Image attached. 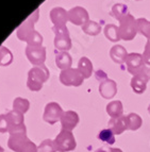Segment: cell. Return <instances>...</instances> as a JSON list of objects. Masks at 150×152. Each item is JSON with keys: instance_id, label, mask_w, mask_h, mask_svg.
I'll return each mask as SVG.
<instances>
[{"instance_id": "obj_1", "label": "cell", "mask_w": 150, "mask_h": 152, "mask_svg": "<svg viewBox=\"0 0 150 152\" xmlns=\"http://www.w3.org/2000/svg\"><path fill=\"white\" fill-rule=\"evenodd\" d=\"M40 10L36 9L30 16H29L16 30V35L23 42H27L28 45L31 46H42L43 36L34 30V23L38 19Z\"/></svg>"}, {"instance_id": "obj_2", "label": "cell", "mask_w": 150, "mask_h": 152, "mask_svg": "<svg viewBox=\"0 0 150 152\" xmlns=\"http://www.w3.org/2000/svg\"><path fill=\"white\" fill-rule=\"evenodd\" d=\"M119 36L124 41H132L138 34V19L134 16L128 14L126 17L119 20Z\"/></svg>"}, {"instance_id": "obj_3", "label": "cell", "mask_w": 150, "mask_h": 152, "mask_svg": "<svg viewBox=\"0 0 150 152\" xmlns=\"http://www.w3.org/2000/svg\"><path fill=\"white\" fill-rule=\"evenodd\" d=\"M52 31L54 32V47L56 50L67 52L71 48V39L69 31L66 26H53Z\"/></svg>"}, {"instance_id": "obj_4", "label": "cell", "mask_w": 150, "mask_h": 152, "mask_svg": "<svg viewBox=\"0 0 150 152\" xmlns=\"http://www.w3.org/2000/svg\"><path fill=\"white\" fill-rule=\"evenodd\" d=\"M49 77L48 69L44 65L36 66L29 71L28 86L32 91H38L42 87L43 82H45Z\"/></svg>"}, {"instance_id": "obj_5", "label": "cell", "mask_w": 150, "mask_h": 152, "mask_svg": "<svg viewBox=\"0 0 150 152\" xmlns=\"http://www.w3.org/2000/svg\"><path fill=\"white\" fill-rule=\"evenodd\" d=\"M83 76L79 71V69L68 68L62 70L60 75V81L67 86H80L83 83Z\"/></svg>"}, {"instance_id": "obj_6", "label": "cell", "mask_w": 150, "mask_h": 152, "mask_svg": "<svg viewBox=\"0 0 150 152\" xmlns=\"http://www.w3.org/2000/svg\"><path fill=\"white\" fill-rule=\"evenodd\" d=\"M26 56L33 65L41 66L46 60V48L42 46L27 45L26 47Z\"/></svg>"}, {"instance_id": "obj_7", "label": "cell", "mask_w": 150, "mask_h": 152, "mask_svg": "<svg viewBox=\"0 0 150 152\" xmlns=\"http://www.w3.org/2000/svg\"><path fill=\"white\" fill-rule=\"evenodd\" d=\"M56 149L61 152L71 151L76 148V140H75L74 135L71 134L69 131L63 130L61 134L56 137Z\"/></svg>"}, {"instance_id": "obj_8", "label": "cell", "mask_w": 150, "mask_h": 152, "mask_svg": "<svg viewBox=\"0 0 150 152\" xmlns=\"http://www.w3.org/2000/svg\"><path fill=\"white\" fill-rule=\"evenodd\" d=\"M126 64H127V69L130 74L135 76V75L142 72L146 64L144 63L143 60V56L140 53H132L128 54V58L126 60Z\"/></svg>"}, {"instance_id": "obj_9", "label": "cell", "mask_w": 150, "mask_h": 152, "mask_svg": "<svg viewBox=\"0 0 150 152\" xmlns=\"http://www.w3.org/2000/svg\"><path fill=\"white\" fill-rule=\"evenodd\" d=\"M68 20L76 26H83L89 20V12L82 7H75L68 11Z\"/></svg>"}, {"instance_id": "obj_10", "label": "cell", "mask_w": 150, "mask_h": 152, "mask_svg": "<svg viewBox=\"0 0 150 152\" xmlns=\"http://www.w3.org/2000/svg\"><path fill=\"white\" fill-rule=\"evenodd\" d=\"M149 80V77L146 74H144L143 71L133 76L132 79H131V87H132L133 91L136 93V94H144Z\"/></svg>"}, {"instance_id": "obj_11", "label": "cell", "mask_w": 150, "mask_h": 152, "mask_svg": "<svg viewBox=\"0 0 150 152\" xmlns=\"http://www.w3.org/2000/svg\"><path fill=\"white\" fill-rule=\"evenodd\" d=\"M99 93L104 99H112L117 93V84L114 80L107 79L100 82Z\"/></svg>"}, {"instance_id": "obj_12", "label": "cell", "mask_w": 150, "mask_h": 152, "mask_svg": "<svg viewBox=\"0 0 150 152\" xmlns=\"http://www.w3.org/2000/svg\"><path fill=\"white\" fill-rule=\"evenodd\" d=\"M50 19L54 26H66L68 12L63 8H53L50 11Z\"/></svg>"}, {"instance_id": "obj_13", "label": "cell", "mask_w": 150, "mask_h": 152, "mask_svg": "<svg viewBox=\"0 0 150 152\" xmlns=\"http://www.w3.org/2000/svg\"><path fill=\"white\" fill-rule=\"evenodd\" d=\"M108 124H109V129L112 130L115 135H120L126 130H128L127 116L122 115L118 118H111Z\"/></svg>"}, {"instance_id": "obj_14", "label": "cell", "mask_w": 150, "mask_h": 152, "mask_svg": "<svg viewBox=\"0 0 150 152\" xmlns=\"http://www.w3.org/2000/svg\"><path fill=\"white\" fill-rule=\"evenodd\" d=\"M110 56L117 64L125 63L128 58V52L126 48L121 45H114L110 50Z\"/></svg>"}, {"instance_id": "obj_15", "label": "cell", "mask_w": 150, "mask_h": 152, "mask_svg": "<svg viewBox=\"0 0 150 152\" xmlns=\"http://www.w3.org/2000/svg\"><path fill=\"white\" fill-rule=\"evenodd\" d=\"M79 122V117L75 112H66L65 114L62 116V126H63V130L66 131H70L77 126V124Z\"/></svg>"}, {"instance_id": "obj_16", "label": "cell", "mask_w": 150, "mask_h": 152, "mask_svg": "<svg viewBox=\"0 0 150 152\" xmlns=\"http://www.w3.org/2000/svg\"><path fill=\"white\" fill-rule=\"evenodd\" d=\"M78 69H79V71L81 72V75L83 76L84 79L89 78L93 74L92 62L89 61V58L83 56V58H80L79 63H78Z\"/></svg>"}, {"instance_id": "obj_17", "label": "cell", "mask_w": 150, "mask_h": 152, "mask_svg": "<svg viewBox=\"0 0 150 152\" xmlns=\"http://www.w3.org/2000/svg\"><path fill=\"white\" fill-rule=\"evenodd\" d=\"M107 113L111 116V118H118L122 116L124 107H122L121 101L115 100V101L110 102L107 105Z\"/></svg>"}, {"instance_id": "obj_18", "label": "cell", "mask_w": 150, "mask_h": 152, "mask_svg": "<svg viewBox=\"0 0 150 152\" xmlns=\"http://www.w3.org/2000/svg\"><path fill=\"white\" fill-rule=\"evenodd\" d=\"M56 63L59 68L65 70V69L70 68L72 58L68 52H60V53H56Z\"/></svg>"}, {"instance_id": "obj_19", "label": "cell", "mask_w": 150, "mask_h": 152, "mask_svg": "<svg viewBox=\"0 0 150 152\" xmlns=\"http://www.w3.org/2000/svg\"><path fill=\"white\" fill-rule=\"evenodd\" d=\"M104 35H105V37L109 39V41L111 42H118L120 41V36H119V29H118V27L115 25H113V23H109V25H107L105 27H104Z\"/></svg>"}, {"instance_id": "obj_20", "label": "cell", "mask_w": 150, "mask_h": 152, "mask_svg": "<svg viewBox=\"0 0 150 152\" xmlns=\"http://www.w3.org/2000/svg\"><path fill=\"white\" fill-rule=\"evenodd\" d=\"M127 124H128V130L131 131H136L138 130L143 124V120L140 115L135 113H130L127 115Z\"/></svg>"}, {"instance_id": "obj_21", "label": "cell", "mask_w": 150, "mask_h": 152, "mask_svg": "<svg viewBox=\"0 0 150 152\" xmlns=\"http://www.w3.org/2000/svg\"><path fill=\"white\" fill-rule=\"evenodd\" d=\"M82 31L86 33L87 35H98L101 32V26L94 20H89L85 25L82 26Z\"/></svg>"}, {"instance_id": "obj_22", "label": "cell", "mask_w": 150, "mask_h": 152, "mask_svg": "<svg viewBox=\"0 0 150 152\" xmlns=\"http://www.w3.org/2000/svg\"><path fill=\"white\" fill-rule=\"evenodd\" d=\"M130 14L129 13V9L126 4L124 3H116V4L113 5L112 8V15L116 18L117 20L119 21L120 19H122L124 17Z\"/></svg>"}, {"instance_id": "obj_23", "label": "cell", "mask_w": 150, "mask_h": 152, "mask_svg": "<svg viewBox=\"0 0 150 152\" xmlns=\"http://www.w3.org/2000/svg\"><path fill=\"white\" fill-rule=\"evenodd\" d=\"M138 31L145 36L150 42V21L146 18H138Z\"/></svg>"}, {"instance_id": "obj_24", "label": "cell", "mask_w": 150, "mask_h": 152, "mask_svg": "<svg viewBox=\"0 0 150 152\" xmlns=\"http://www.w3.org/2000/svg\"><path fill=\"white\" fill-rule=\"evenodd\" d=\"M98 138L101 142H105V144L113 145L115 142V134L113 133V131L111 129H103L99 132L98 134Z\"/></svg>"}, {"instance_id": "obj_25", "label": "cell", "mask_w": 150, "mask_h": 152, "mask_svg": "<svg viewBox=\"0 0 150 152\" xmlns=\"http://www.w3.org/2000/svg\"><path fill=\"white\" fill-rule=\"evenodd\" d=\"M13 61V54L4 46L0 47V65L7 66Z\"/></svg>"}, {"instance_id": "obj_26", "label": "cell", "mask_w": 150, "mask_h": 152, "mask_svg": "<svg viewBox=\"0 0 150 152\" xmlns=\"http://www.w3.org/2000/svg\"><path fill=\"white\" fill-rule=\"evenodd\" d=\"M143 60L146 65L150 66V42H147L144 49V53H143Z\"/></svg>"}, {"instance_id": "obj_27", "label": "cell", "mask_w": 150, "mask_h": 152, "mask_svg": "<svg viewBox=\"0 0 150 152\" xmlns=\"http://www.w3.org/2000/svg\"><path fill=\"white\" fill-rule=\"evenodd\" d=\"M96 78L98 79V80H100V82H102V81H104V80H107L108 77H107V74H105L104 71L97 70L96 71Z\"/></svg>"}, {"instance_id": "obj_28", "label": "cell", "mask_w": 150, "mask_h": 152, "mask_svg": "<svg viewBox=\"0 0 150 152\" xmlns=\"http://www.w3.org/2000/svg\"><path fill=\"white\" fill-rule=\"evenodd\" d=\"M143 72H144V74H146L150 78V66H149V67H148V66H145V67H144V69H143Z\"/></svg>"}, {"instance_id": "obj_29", "label": "cell", "mask_w": 150, "mask_h": 152, "mask_svg": "<svg viewBox=\"0 0 150 152\" xmlns=\"http://www.w3.org/2000/svg\"><path fill=\"white\" fill-rule=\"evenodd\" d=\"M96 152H109V147H101L97 150Z\"/></svg>"}, {"instance_id": "obj_30", "label": "cell", "mask_w": 150, "mask_h": 152, "mask_svg": "<svg viewBox=\"0 0 150 152\" xmlns=\"http://www.w3.org/2000/svg\"><path fill=\"white\" fill-rule=\"evenodd\" d=\"M109 152H122L119 148H109Z\"/></svg>"}, {"instance_id": "obj_31", "label": "cell", "mask_w": 150, "mask_h": 152, "mask_svg": "<svg viewBox=\"0 0 150 152\" xmlns=\"http://www.w3.org/2000/svg\"><path fill=\"white\" fill-rule=\"evenodd\" d=\"M148 112H149V114H150V104H149V107H148Z\"/></svg>"}, {"instance_id": "obj_32", "label": "cell", "mask_w": 150, "mask_h": 152, "mask_svg": "<svg viewBox=\"0 0 150 152\" xmlns=\"http://www.w3.org/2000/svg\"><path fill=\"white\" fill-rule=\"evenodd\" d=\"M138 1H140V0H138Z\"/></svg>"}]
</instances>
